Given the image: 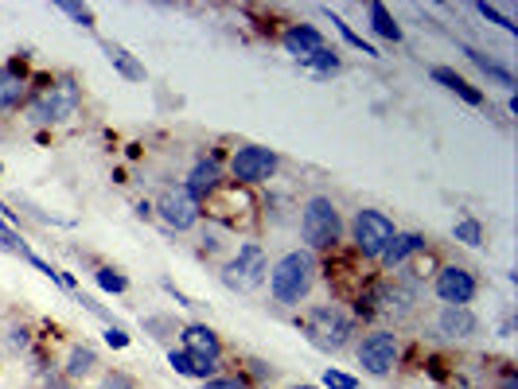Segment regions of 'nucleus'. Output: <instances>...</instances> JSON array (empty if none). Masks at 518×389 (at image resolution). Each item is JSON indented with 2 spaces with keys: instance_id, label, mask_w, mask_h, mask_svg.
Here are the masks:
<instances>
[{
  "instance_id": "nucleus-47",
  "label": "nucleus",
  "mask_w": 518,
  "mask_h": 389,
  "mask_svg": "<svg viewBox=\"0 0 518 389\" xmlns=\"http://www.w3.org/2000/svg\"><path fill=\"white\" fill-rule=\"evenodd\" d=\"M0 172H4V168H0Z\"/></svg>"
},
{
  "instance_id": "nucleus-5",
  "label": "nucleus",
  "mask_w": 518,
  "mask_h": 389,
  "mask_svg": "<svg viewBox=\"0 0 518 389\" xmlns=\"http://www.w3.org/2000/svg\"><path fill=\"white\" fill-rule=\"evenodd\" d=\"M296 226H300V242H304V249H308L312 257H316V253H332V249L343 242V214H339L335 199H328V195L304 199Z\"/></svg>"
},
{
  "instance_id": "nucleus-40",
  "label": "nucleus",
  "mask_w": 518,
  "mask_h": 389,
  "mask_svg": "<svg viewBox=\"0 0 518 389\" xmlns=\"http://www.w3.org/2000/svg\"><path fill=\"white\" fill-rule=\"evenodd\" d=\"M106 343H110L113 351H125V347H129V335H125L121 327H106Z\"/></svg>"
},
{
  "instance_id": "nucleus-39",
  "label": "nucleus",
  "mask_w": 518,
  "mask_h": 389,
  "mask_svg": "<svg viewBox=\"0 0 518 389\" xmlns=\"http://www.w3.org/2000/svg\"><path fill=\"white\" fill-rule=\"evenodd\" d=\"M203 253H207V257H215V253H219L222 249V226H211V230H203Z\"/></svg>"
},
{
  "instance_id": "nucleus-10",
  "label": "nucleus",
  "mask_w": 518,
  "mask_h": 389,
  "mask_svg": "<svg viewBox=\"0 0 518 389\" xmlns=\"http://www.w3.org/2000/svg\"><path fill=\"white\" fill-rule=\"evenodd\" d=\"M152 214H156L168 230L184 234V230H195V226L203 222V203L187 191L184 183H172V187H164L160 199L152 203Z\"/></svg>"
},
{
  "instance_id": "nucleus-32",
  "label": "nucleus",
  "mask_w": 518,
  "mask_h": 389,
  "mask_svg": "<svg viewBox=\"0 0 518 389\" xmlns=\"http://www.w3.org/2000/svg\"><path fill=\"white\" fill-rule=\"evenodd\" d=\"M0 249H4V253H20V257H24V249H28L24 246V238H20L4 218H0Z\"/></svg>"
},
{
  "instance_id": "nucleus-14",
  "label": "nucleus",
  "mask_w": 518,
  "mask_h": 389,
  "mask_svg": "<svg viewBox=\"0 0 518 389\" xmlns=\"http://www.w3.org/2000/svg\"><path fill=\"white\" fill-rule=\"evenodd\" d=\"M32 94V78L24 74L20 63H0V113H12V109H24Z\"/></svg>"
},
{
  "instance_id": "nucleus-11",
  "label": "nucleus",
  "mask_w": 518,
  "mask_h": 389,
  "mask_svg": "<svg viewBox=\"0 0 518 389\" xmlns=\"http://www.w3.org/2000/svg\"><path fill=\"white\" fill-rule=\"evenodd\" d=\"M281 168V156L265 144H242L234 148L230 156V183L238 187H258V183H269Z\"/></svg>"
},
{
  "instance_id": "nucleus-43",
  "label": "nucleus",
  "mask_w": 518,
  "mask_h": 389,
  "mask_svg": "<svg viewBox=\"0 0 518 389\" xmlns=\"http://www.w3.org/2000/svg\"><path fill=\"white\" fill-rule=\"evenodd\" d=\"M137 218H152V203H137Z\"/></svg>"
},
{
  "instance_id": "nucleus-3",
  "label": "nucleus",
  "mask_w": 518,
  "mask_h": 389,
  "mask_svg": "<svg viewBox=\"0 0 518 389\" xmlns=\"http://www.w3.org/2000/svg\"><path fill=\"white\" fill-rule=\"evenodd\" d=\"M82 109V86L74 82L71 74H59V78H36L32 82V94L24 102V113L32 125H67L78 117Z\"/></svg>"
},
{
  "instance_id": "nucleus-41",
  "label": "nucleus",
  "mask_w": 518,
  "mask_h": 389,
  "mask_svg": "<svg viewBox=\"0 0 518 389\" xmlns=\"http://www.w3.org/2000/svg\"><path fill=\"white\" fill-rule=\"evenodd\" d=\"M164 292H168V296H172V300H176L180 308H199V304H195L191 296H184V292H180V288H176V284H172V281H164Z\"/></svg>"
},
{
  "instance_id": "nucleus-8",
  "label": "nucleus",
  "mask_w": 518,
  "mask_h": 389,
  "mask_svg": "<svg viewBox=\"0 0 518 389\" xmlns=\"http://www.w3.org/2000/svg\"><path fill=\"white\" fill-rule=\"evenodd\" d=\"M355 358H359V366L367 370L370 378L394 374V366H398V358H402V339H398V331H394V327H374V331H367V335L359 339V347H355Z\"/></svg>"
},
{
  "instance_id": "nucleus-15",
  "label": "nucleus",
  "mask_w": 518,
  "mask_h": 389,
  "mask_svg": "<svg viewBox=\"0 0 518 389\" xmlns=\"http://www.w3.org/2000/svg\"><path fill=\"white\" fill-rule=\"evenodd\" d=\"M180 351L187 354H199V358H211V362H222V339L215 327L207 323H184L180 327Z\"/></svg>"
},
{
  "instance_id": "nucleus-28",
  "label": "nucleus",
  "mask_w": 518,
  "mask_h": 389,
  "mask_svg": "<svg viewBox=\"0 0 518 389\" xmlns=\"http://www.w3.org/2000/svg\"><path fill=\"white\" fill-rule=\"evenodd\" d=\"M304 67H312V71H316V78H328V74L339 71V55L324 47V51H316V55H312V59H308Z\"/></svg>"
},
{
  "instance_id": "nucleus-38",
  "label": "nucleus",
  "mask_w": 518,
  "mask_h": 389,
  "mask_svg": "<svg viewBox=\"0 0 518 389\" xmlns=\"http://www.w3.org/2000/svg\"><path fill=\"white\" fill-rule=\"evenodd\" d=\"M168 366H172L176 374L191 378V358H187V351H180V347H168Z\"/></svg>"
},
{
  "instance_id": "nucleus-2",
  "label": "nucleus",
  "mask_w": 518,
  "mask_h": 389,
  "mask_svg": "<svg viewBox=\"0 0 518 389\" xmlns=\"http://www.w3.org/2000/svg\"><path fill=\"white\" fill-rule=\"evenodd\" d=\"M316 273H320V265H316V257L308 253V249H289V253H281L273 265H269V300L277 304V308H300L308 296H312V288H316Z\"/></svg>"
},
{
  "instance_id": "nucleus-21",
  "label": "nucleus",
  "mask_w": 518,
  "mask_h": 389,
  "mask_svg": "<svg viewBox=\"0 0 518 389\" xmlns=\"http://www.w3.org/2000/svg\"><path fill=\"white\" fill-rule=\"evenodd\" d=\"M102 51H106V59H110L113 67L121 71V78H129V82H145V67L121 47V43H110V39H102Z\"/></svg>"
},
{
  "instance_id": "nucleus-20",
  "label": "nucleus",
  "mask_w": 518,
  "mask_h": 389,
  "mask_svg": "<svg viewBox=\"0 0 518 389\" xmlns=\"http://www.w3.org/2000/svg\"><path fill=\"white\" fill-rule=\"evenodd\" d=\"M433 82H441L444 90H452L460 102H468V106H483V94L468 82V78H460L456 71H448V67H433Z\"/></svg>"
},
{
  "instance_id": "nucleus-27",
  "label": "nucleus",
  "mask_w": 518,
  "mask_h": 389,
  "mask_svg": "<svg viewBox=\"0 0 518 389\" xmlns=\"http://www.w3.org/2000/svg\"><path fill=\"white\" fill-rule=\"evenodd\" d=\"M98 389H137V378H133L129 370L113 366V370H102V374H98Z\"/></svg>"
},
{
  "instance_id": "nucleus-6",
  "label": "nucleus",
  "mask_w": 518,
  "mask_h": 389,
  "mask_svg": "<svg viewBox=\"0 0 518 389\" xmlns=\"http://www.w3.org/2000/svg\"><path fill=\"white\" fill-rule=\"evenodd\" d=\"M265 277H269V257L258 242H242L222 261V284L230 292H254L265 284Z\"/></svg>"
},
{
  "instance_id": "nucleus-35",
  "label": "nucleus",
  "mask_w": 518,
  "mask_h": 389,
  "mask_svg": "<svg viewBox=\"0 0 518 389\" xmlns=\"http://www.w3.org/2000/svg\"><path fill=\"white\" fill-rule=\"evenodd\" d=\"M324 389H359V378H351L343 370H324Z\"/></svg>"
},
{
  "instance_id": "nucleus-33",
  "label": "nucleus",
  "mask_w": 518,
  "mask_h": 389,
  "mask_svg": "<svg viewBox=\"0 0 518 389\" xmlns=\"http://www.w3.org/2000/svg\"><path fill=\"white\" fill-rule=\"evenodd\" d=\"M203 389H250V382L242 374H215L203 382Z\"/></svg>"
},
{
  "instance_id": "nucleus-30",
  "label": "nucleus",
  "mask_w": 518,
  "mask_h": 389,
  "mask_svg": "<svg viewBox=\"0 0 518 389\" xmlns=\"http://www.w3.org/2000/svg\"><path fill=\"white\" fill-rule=\"evenodd\" d=\"M55 8H59L63 16H71V20H78L82 28H94V12H90L86 4H71V0H59Z\"/></svg>"
},
{
  "instance_id": "nucleus-19",
  "label": "nucleus",
  "mask_w": 518,
  "mask_h": 389,
  "mask_svg": "<svg viewBox=\"0 0 518 389\" xmlns=\"http://www.w3.org/2000/svg\"><path fill=\"white\" fill-rule=\"evenodd\" d=\"M222 183H226V179H222V164L215 160V156H207V160H195V168L187 172L184 187L199 199V203H203L211 191H219Z\"/></svg>"
},
{
  "instance_id": "nucleus-44",
  "label": "nucleus",
  "mask_w": 518,
  "mask_h": 389,
  "mask_svg": "<svg viewBox=\"0 0 518 389\" xmlns=\"http://www.w3.org/2000/svg\"><path fill=\"white\" fill-rule=\"evenodd\" d=\"M289 389H320V386H312V382H296V386H289Z\"/></svg>"
},
{
  "instance_id": "nucleus-34",
  "label": "nucleus",
  "mask_w": 518,
  "mask_h": 389,
  "mask_svg": "<svg viewBox=\"0 0 518 389\" xmlns=\"http://www.w3.org/2000/svg\"><path fill=\"white\" fill-rule=\"evenodd\" d=\"M39 389H74V382L63 370H51V366H47V370L39 374Z\"/></svg>"
},
{
  "instance_id": "nucleus-4",
  "label": "nucleus",
  "mask_w": 518,
  "mask_h": 389,
  "mask_svg": "<svg viewBox=\"0 0 518 389\" xmlns=\"http://www.w3.org/2000/svg\"><path fill=\"white\" fill-rule=\"evenodd\" d=\"M296 323H300L304 339L324 354L347 351V347H351V339H355V316H351V312H343L339 304H312V308H304V312H300Z\"/></svg>"
},
{
  "instance_id": "nucleus-17",
  "label": "nucleus",
  "mask_w": 518,
  "mask_h": 389,
  "mask_svg": "<svg viewBox=\"0 0 518 389\" xmlns=\"http://www.w3.org/2000/svg\"><path fill=\"white\" fill-rule=\"evenodd\" d=\"M281 47H285L296 63L304 67V63H308L316 51H324L328 43H324V36H320L312 24H289V28L281 32Z\"/></svg>"
},
{
  "instance_id": "nucleus-18",
  "label": "nucleus",
  "mask_w": 518,
  "mask_h": 389,
  "mask_svg": "<svg viewBox=\"0 0 518 389\" xmlns=\"http://www.w3.org/2000/svg\"><path fill=\"white\" fill-rule=\"evenodd\" d=\"M63 374L71 378L74 386L98 378V374H102V354H98V347H90V343H71V351L63 358Z\"/></svg>"
},
{
  "instance_id": "nucleus-46",
  "label": "nucleus",
  "mask_w": 518,
  "mask_h": 389,
  "mask_svg": "<svg viewBox=\"0 0 518 389\" xmlns=\"http://www.w3.org/2000/svg\"><path fill=\"white\" fill-rule=\"evenodd\" d=\"M258 389H269V386H258Z\"/></svg>"
},
{
  "instance_id": "nucleus-1",
  "label": "nucleus",
  "mask_w": 518,
  "mask_h": 389,
  "mask_svg": "<svg viewBox=\"0 0 518 389\" xmlns=\"http://www.w3.org/2000/svg\"><path fill=\"white\" fill-rule=\"evenodd\" d=\"M421 292L409 277H386V281H370L359 300H355V316L359 319H386V323H406L417 316Z\"/></svg>"
},
{
  "instance_id": "nucleus-26",
  "label": "nucleus",
  "mask_w": 518,
  "mask_h": 389,
  "mask_svg": "<svg viewBox=\"0 0 518 389\" xmlns=\"http://www.w3.org/2000/svg\"><path fill=\"white\" fill-rule=\"evenodd\" d=\"M145 331L156 339V343H172V335H180V327H176V319L168 316H148L145 319Z\"/></svg>"
},
{
  "instance_id": "nucleus-13",
  "label": "nucleus",
  "mask_w": 518,
  "mask_h": 389,
  "mask_svg": "<svg viewBox=\"0 0 518 389\" xmlns=\"http://www.w3.org/2000/svg\"><path fill=\"white\" fill-rule=\"evenodd\" d=\"M433 331L444 343H468L480 335V316L472 312V304H441L433 316Z\"/></svg>"
},
{
  "instance_id": "nucleus-23",
  "label": "nucleus",
  "mask_w": 518,
  "mask_h": 389,
  "mask_svg": "<svg viewBox=\"0 0 518 389\" xmlns=\"http://www.w3.org/2000/svg\"><path fill=\"white\" fill-rule=\"evenodd\" d=\"M464 55H468V59H472V63H476V67H480V71L487 74V78H495V82H499L503 90H515V74L507 71V67L499 63V59L483 55V51H476V47H464Z\"/></svg>"
},
{
  "instance_id": "nucleus-7",
  "label": "nucleus",
  "mask_w": 518,
  "mask_h": 389,
  "mask_svg": "<svg viewBox=\"0 0 518 389\" xmlns=\"http://www.w3.org/2000/svg\"><path fill=\"white\" fill-rule=\"evenodd\" d=\"M394 234H398V226H394V218L386 211L363 207V211H355V218H351V242H355V253L367 257V261H378V257L386 253V246L394 242Z\"/></svg>"
},
{
  "instance_id": "nucleus-22",
  "label": "nucleus",
  "mask_w": 518,
  "mask_h": 389,
  "mask_svg": "<svg viewBox=\"0 0 518 389\" xmlns=\"http://www.w3.org/2000/svg\"><path fill=\"white\" fill-rule=\"evenodd\" d=\"M367 16H370V32L374 36H382V39H390V43H398L402 39V28H398V20L390 16V8L386 4H367Z\"/></svg>"
},
{
  "instance_id": "nucleus-12",
  "label": "nucleus",
  "mask_w": 518,
  "mask_h": 389,
  "mask_svg": "<svg viewBox=\"0 0 518 389\" xmlns=\"http://www.w3.org/2000/svg\"><path fill=\"white\" fill-rule=\"evenodd\" d=\"M433 292H437L441 304H472L480 296V281L464 265H441L433 273Z\"/></svg>"
},
{
  "instance_id": "nucleus-24",
  "label": "nucleus",
  "mask_w": 518,
  "mask_h": 389,
  "mask_svg": "<svg viewBox=\"0 0 518 389\" xmlns=\"http://www.w3.org/2000/svg\"><path fill=\"white\" fill-rule=\"evenodd\" d=\"M0 339H4V354H8V351H12V354H24L28 347H32V331H28L24 323H8Z\"/></svg>"
},
{
  "instance_id": "nucleus-25",
  "label": "nucleus",
  "mask_w": 518,
  "mask_h": 389,
  "mask_svg": "<svg viewBox=\"0 0 518 389\" xmlns=\"http://www.w3.org/2000/svg\"><path fill=\"white\" fill-rule=\"evenodd\" d=\"M452 238L476 249V246H483V226L476 222V218H460V222L452 226Z\"/></svg>"
},
{
  "instance_id": "nucleus-16",
  "label": "nucleus",
  "mask_w": 518,
  "mask_h": 389,
  "mask_svg": "<svg viewBox=\"0 0 518 389\" xmlns=\"http://www.w3.org/2000/svg\"><path fill=\"white\" fill-rule=\"evenodd\" d=\"M425 249H429V238H425V234H417V230H406V234H402V230H398L394 242L386 246V253L378 257V265L390 269V273H394V269H406L409 261L421 257Z\"/></svg>"
},
{
  "instance_id": "nucleus-37",
  "label": "nucleus",
  "mask_w": 518,
  "mask_h": 389,
  "mask_svg": "<svg viewBox=\"0 0 518 389\" xmlns=\"http://www.w3.org/2000/svg\"><path fill=\"white\" fill-rule=\"evenodd\" d=\"M246 366H250V374H254V378H258L261 386H269V382H273V378H277V370H273V366H269V362H261V358H246Z\"/></svg>"
},
{
  "instance_id": "nucleus-42",
  "label": "nucleus",
  "mask_w": 518,
  "mask_h": 389,
  "mask_svg": "<svg viewBox=\"0 0 518 389\" xmlns=\"http://www.w3.org/2000/svg\"><path fill=\"white\" fill-rule=\"evenodd\" d=\"M499 389H518V378H515V370H511V366L503 370V378H499Z\"/></svg>"
},
{
  "instance_id": "nucleus-45",
  "label": "nucleus",
  "mask_w": 518,
  "mask_h": 389,
  "mask_svg": "<svg viewBox=\"0 0 518 389\" xmlns=\"http://www.w3.org/2000/svg\"><path fill=\"white\" fill-rule=\"evenodd\" d=\"M0 362H4V339H0Z\"/></svg>"
},
{
  "instance_id": "nucleus-31",
  "label": "nucleus",
  "mask_w": 518,
  "mask_h": 389,
  "mask_svg": "<svg viewBox=\"0 0 518 389\" xmlns=\"http://www.w3.org/2000/svg\"><path fill=\"white\" fill-rule=\"evenodd\" d=\"M98 284H102L106 292H129L125 273H117V269H110V265H102V269H98Z\"/></svg>"
},
{
  "instance_id": "nucleus-9",
  "label": "nucleus",
  "mask_w": 518,
  "mask_h": 389,
  "mask_svg": "<svg viewBox=\"0 0 518 389\" xmlns=\"http://www.w3.org/2000/svg\"><path fill=\"white\" fill-rule=\"evenodd\" d=\"M254 195H250V187H238V183H222L219 191H211L207 199H203V214H211L215 218V226L222 230H238L250 214H254Z\"/></svg>"
},
{
  "instance_id": "nucleus-36",
  "label": "nucleus",
  "mask_w": 518,
  "mask_h": 389,
  "mask_svg": "<svg viewBox=\"0 0 518 389\" xmlns=\"http://www.w3.org/2000/svg\"><path fill=\"white\" fill-rule=\"evenodd\" d=\"M332 24H335V28H339V36L347 39V43H351V47H359V51H363V55H378V51H374V47H370V43H363V36H355V32H351V28H347V24H343V20H339V16H335V12H332Z\"/></svg>"
},
{
  "instance_id": "nucleus-29",
  "label": "nucleus",
  "mask_w": 518,
  "mask_h": 389,
  "mask_svg": "<svg viewBox=\"0 0 518 389\" xmlns=\"http://www.w3.org/2000/svg\"><path fill=\"white\" fill-rule=\"evenodd\" d=\"M476 12H480L483 20H491V24L507 28V32H518L515 16H511V12H503V8H495V4H476Z\"/></svg>"
}]
</instances>
